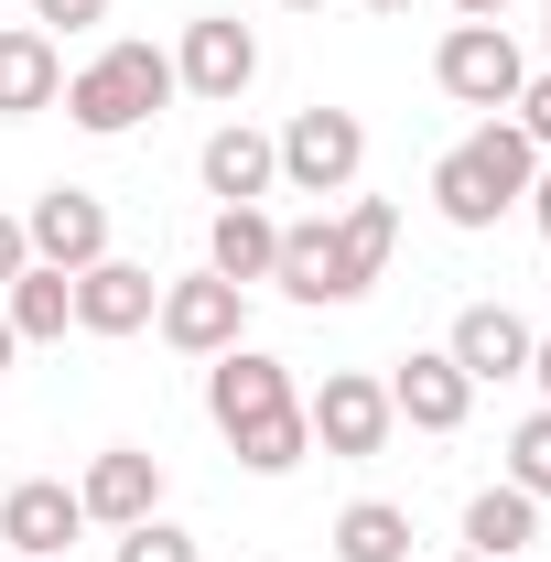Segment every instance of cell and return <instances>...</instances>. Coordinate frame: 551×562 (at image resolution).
<instances>
[{"mask_svg": "<svg viewBox=\"0 0 551 562\" xmlns=\"http://www.w3.org/2000/svg\"><path fill=\"white\" fill-rule=\"evenodd\" d=\"M530 173H541L530 131H519V120H486L476 140H454V151L432 162V206H443V227H497V216L530 195Z\"/></svg>", "mask_w": 551, "mask_h": 562, "instance_id": "obj_1", "label": "cell"}, {"mask_svg": "<svg viewBox=\"0 0 551 562\" xmlns=\"http://www.w3.org/2000/svg\"><path fill=\"white\" fill-rule=\"evenodd\" d=\"M162 98H173V55H162V44H109L98 66L66 76V98H55V109H66L87 140H120V131H140Z\"/></svg>", "mask_w": 551, "mask_h": 562, "instance_id": "obj_2", "label": "cell"}, {"mask_svg": "<svg viewBox=\"0 0 551 562\" xmlns=\"http://www.w3.org/2000/svg\"><path fill=\"white\" fill-rule=\"evenodd\" d=\"M432 87H443L454 109H486V120H508V98L530 87V55L508 44V22H454V33L432 44Z\"/></svg>", "mask_w": 551, "mask_h": 562, "instance_id": "obj_3", "label": "cell"}, {"mask_svg": "<svg viewBox=\"0 0 551 562\" xmlns=\"http://www.w3.org/2000/svg\"><path fill=\"white\" fill-rule=\"evenodd\" d=\"M357 162H368V120L357 109H292V131H281V184L292 195H346Z\"/></svg>", "mask_w": 551, "mask_h": 562, "instance_id": "obj_4", "label": "cell"}, {"mask_svg": "<svg viewBox=\"0 0 551 562\" xmlns=\"http://www.w3.org/2000/svg\"><path fill=\"white\" fill-rule=\"evenodd\" d=\"M151 325H162V347H184V357H227V347H249V292L238 281H162V303H151Z\"/></svg>", "mask_w": 551, "mask_h": 562, "instance_id": "obj_5", "label": "cell"}, {"mask_svg": "<svg viewBox=\"0 0 551 562\" xmlns=\"http://www.w3.org/2000/svg\"><path fill=\"white\" fill-rule=\"evenodd\" d=\"M249 76H260V33H249L238 11H206V22H184L173 87H195L206 109H238V98H249Z\"/></svg>", "mask_w": 551, "mask_h": 562, "instance_id": "obj_6", "label": "cell"}, {"mask_svg": "<svg viewBox=\"0 0 551 562\" xmlns=\"http://www.w3.org/2000/svg\"><path fill=\"white\" fill-rule=\"evenodd\" d=\"M303 422H314L325 454H379L401 412H390V379H368V368H325V390L303 401Z\"/></svg>", "mask_w": 551, "mask_h": 562, "instance_id": "obj_7", "label": "cell"}, {"mask_svg": "<svg viewBox=\"0 0 551 562\" xmlns=\"http://www.w3.org/2000/svg\"><path fill=\"white\" fill-rule=\"evenodd\" d=\"M22 238H33L44 271H87V260H109V206L87 184H44L33 216H22Z\"/></svg>", "mask_w": 551, "mask_h": 562, "instance_id": "obj_8", "label": "cell"}, {"mask_svg": "<svg viewBox=\"0 0 551 562\" xmlns=\"http://www.w3.org/2000/svg\"><path fill=\"white\" fill-rule=\"evenodd\" d=\"M76 508H87V519H109V530H140V519L162 508V454H140V443H109V454H87V476H76Z\"/></svg>", "mask_w": 551, "mask_h": 562, "instance_id": "obj_9", "label": "cell"}, {"mask_svg": "<svg viewBox=\"0 0 551 562\" xmlns=\"http://www.w3.org/2000/svg\"><path fill=\"white\" fill-rule=\"evenodd\" d=\"M390 412L412 422V432H465V412H476V379H465L443 347H412L401 368H390Z\"/></svg>", "mask_w": 551, "mask_h": 562, "instance_id": "obj_10", "label": "cell"}, {"mask_svg": "<svg viewBox=\"0 0 551 562\" xmlns=\"http://www.w3.org/2000/svg\"><path fill=\"white\" fill-rule=\"evenodd\" d=\"M281 401H303V390H292V368H281L271 347H227V357H206V412H216V432H238V422L281 412Z\"/></svg>", "mask_w": 551, "mask_h": 562, "instance_id": "obj_11", "label": "cell"}, {"mask_svg": "<svg viewBox=\"0 0 551 562\" xmlns=\"http://www.w3.org/2000/svg\"><path fill=\"white\" fill-rule=\"evenodd\" d=\"M151 303H162V281L140 260H87L76 271V336H140Z\"/></svg>", "mask_w": 551, "mask_h": 562, "instance_id": "obj_12", "label": "cell"}, {"mask_svg": "<svg viewBox=\"0 0 551 562\" xmlns=\"http://www.w3.org/2000/svg\"><path fill=\"white\" fill-rule=\"evenodd\" d=\"M76 530H87V508H76L66 476H22V487L0 497V541H11L22 562H55Z\"/></svg>", "mask_w": 551, "mask_h": 562, "instance_id": "obj_13", "label": "cell"}, {"mask_svg": "<svg viewBox=\"0 0 551 562\" xmlns=\"http://www.w3.org/2000/svg\"><path fill=\"white\" fill-rule=\"evenodd\" d=\"M195 173H206L216 206H260V195L281 184V140H271V131H249V120H227V131H206Z\"/></svg>", "mask_w": 551, "mask_h": 562, "instance_id": "obj_14", "label": "cell"}, {"mask_svg": "<svg viewBox=\"0 0 551 562\" xmlns=\"http://www.w3.org/2000/svg\"><path fill=\"white\" fill-rule=\"evenodd\" d=\"M443 357H454L476 390H486V379H530V325H519L508 303H465L454 336H443Z\"/></svg>", "mask_w": 551, "mask_h": 562, "instance_id": "obj_15", "label": "cell"}, {"mask_svg": "<svg viewBox=\"0 0 551 562\" xmlns=\"http://www.w3.org/2000/svg\"><path fill=\"white\" fill-rule=\"evenodd\" d=\"M55 98H66L55 33H44V22H11V33H0V120H44Z\"/></svg>", "mask_w": 551, "mask_h": 562, "instance_id": "obj_16", "label": "cell"}, {"mask_svg": "<svg viewBox=\"0 0 551 562\" xmlns=\"http://www.w3.org/2000/svg\"><path fill=\"white\" fill-rule=\"evenodd\" d=\"M271 281L292 292V303H357V281H346V260H336V216H303V227H281Z\"/></svg>", "mask_w": 551, "mask_h": 562, "instance_id": "obj_17", "label": "cell"}, {"mask_svg": "<svg viewBox=\"0 0 551 562\" xmlns=\"http://www.w3.org/2000/svg\"><path fill=\"white\" fill-rule=\"evenodd\" d=\"M271 260H281V216L271 206H216V227H206V271L216 281H271Z\"/></svg>", "mask_w": 551, "mask_h": 562, "instance_id": "obj_18", "label": "cell"}, {"mask_svg": "<svg viewBox=\"0 0 551 562\" xmlns=\"http://www.w3.org/2000/svg\"><path fill=\"white\" fill-rule=\"evenodd\" d=\"M530 541H541V497H519L508 476L465 497V552H486V562H519Z\"/></svg>", "mask_w": 551, "mask_h": 562, "instance_id": "obj_19", "label": "cell"}, {"mask_svg": "<svg viewBox=\"0 0 551 562\" xmlns=\"http://www.w3.org/2000/svg\"><path fill=\"white\" fill-rule=\"evenodd\" d=\"M0 314H11V336H22V347H66V325H76V271H44V260H33V271L0 292Z\"/></svg>", "mask_w": 551, "mask_h": 562, "instance_id": "obj_20", "label": "cell"}, {"mask_svg": "<svg viewBox=\"0 0 551 562\" xmlns=\"http://www.w3.org/2000/svg\"><path fill=\"white\" fill-rule=\"evenodd\" d=\"M390 249H401V206H390V195H346V206H336V260H346V281L368 292V281L390 271Z\"/></svg>", "mask_w": 551, "mask_h": 562, "instance_id": "obj_21", "label": "cell"}, {"mask_svg": "<svg viewBox=\"0 0 551 562\" xmlns=\"http://www.w3.org/2000/svg\"><path fill=\"white\" fill-rule=\"evenodd\" d=\"M227 454H238L249 476H292V465L314 454V422H303V401H281V412H260V422H238V432H227Z\"/></svg>", "mask_w": 551, "mask_h": 562, "instance_id": "obj_22", "label": "cell"}, {"mask_svg": "<svg viewBox=\"0 0 551 562\" xmlns=\"http://www.w3.org/2000/svg\"><path fill=\"white\" fill-rule=\"evenodd\" d=\"M336 562H412V508L357 497V508L336 519Z\"/></svg>", "mask_w": 551, "mask_h": 562, "instance_id": "obj_23", "label": "cell"}, {"mask_svg": "<svg viewBox=\"0 0 551 562\" xmlns=\"http://www.w3.org/2000/svg\"><path fill=\"white\" fill-rule=\"evenodd\" d=\"M508 487L551 508V412H530L519 432H508Z\"/></svg>", "mask_w": 551, "mask_h": 562, "instance_id": "obj_24", "label": "cell"}, {"mask_svg": "<svg viewBox=\"0 0 551 562\" xmlns=\"http://www.w3.org/2000/svg\"><path fill=\"white\" fill-rule=\"evenodd\" d=\"M120 562H195V530H173V519L151 508L140 530H120Z\"/></svg>", "mask_w": 551, "mask_h": 562, "instance_id": "obj_25", "label": "cell"}, {"mask_svg": "<svg viewBox=\"0 0 551 562\" xmlns=\"http://www.w3.org/2000/svg\"><path fill=\"white\" fill-rule=\"evenodd\" d=\"M508 120H519V131H530V151H551V66L530 76V87H519V98H508Z\"/></svg>", "mask_w": 551, "mask_h": 562, "instance_id": "obj_26", "label": "cell"}, {"mask_svg": "<svg viewBox=\"0 0 551 562\" xmlns=\"http://www.w3.org/2000/svg\"><path fill=\"white\" fill-rule=\"evenodd\" d=\"M33 22H44V33H98L109 0H33Z\"/></svg>", "mask_w": 551, "mask_h": 562, "instance_id": "obj_27", "label": "cell"}, {"mask_svg": "<svg viewBox=\"0 0 551 562\" xmlns=\"http://www.w3.org/2000/svg\"><path fill=\"white\" fill-rule=\"evenodd\" d=\"M33 271V238H22V216H0V292Z\"/></svg>", "mask_w": 551, "mask_h": 562, "instance_id": "obj_28", "label": "cell"}, {"mask_svg": "<svg viewBox=\"0 0 551 562\" xmlns=\"http://www.w3.org/2000/svg\"><path fill=\"white\" fill-rule=\"evenodd\" d=\"M519 206H530V227H541V238H551V162H541V173H530V195H519Z\"/></svg>", "mask_w": 551, "mask_h": 562, "instance_id": "obj_29", "label": "cell"}, {"mask_svg": "<svg viewBox=\"0 0 551 562\" xmlns=\"http://www.w3.org/2000/svg\"><path fill=\"white\" fill-rule=\"evenodd\" d=\"M530 379H541V412H551V336H530Z\"/></svg>", "mask_w": 551, "mask_h": 562, "instance_id": "obj_30", "label": "cell"}, {"mask_svg": "<svg viewBox=\"0 0 551 562\" xmlns=\"http://www.w3.org/2000/svg\"><path fill=\"white\" fill-rule=\"evenodd\" d=\"M497 11H508V0H454V22H497Z\"/></svg>", "mask_w": 551, "mask_h": 562, "instance_id": "obj_31", "label": "cell"}, {"mask_svg": "<svg viewBox=\"0 0 551 562\" xmlns=\"http://www.w3.org/2000/svg\"><path fill=\"white\" fill-rule=\"evenodd\" d=\"M11 357H22V336H11V314H0V368H11Z\"/></svg>", "mask_w": 551, "mask_h": 562, "instance_id": "obj_32", "label": "cell"}, {"mask_svg": "<svg viewBox=\"0 0 551 562\" xmlns=\"http://www.w3.org/2000/svg\"><path fill=\"white\" fill-rule=\"evenodd\" d=\"M281 11H325V0H281Z\"/></svg>", "mask_w": 551, "mask_h": 562, "instance_id": "obj_33", "label": "cell"}, {"mask_svg": "<svg viewBox=\"0 0 551 562\" xmlns=\"http://www.w3.org/2000/svg\"><path fill=\"white\" fill-rule=\"evenodd\" d=\"M368 11H412V0H368Z\"/></svg>", "mask_w": 551, "mask_h": 562, "instance_id": "obj_34", "label": "cell"}, {"mask_svg": "<svg viewBox=\"0 0 551 562\" xmlns=\"http://www.w3.org/2000/svg\"><path fill=\"white\" fill-rule=\"evenodd\" d=\"M541 55H551V11H541Z\"/></svg>", "mask_w": 551, "mask_h": 562, "instance_id": "obj_35", "label": "cell"}, {"mask_svg": "<svg viewBox=\"0 0 551 562\" xmlns=\"http://www.w3.org/2000/svg\"><path fill=\"white\" fill-rule=\"evenodd\" d=\"M454 562H486V552H454Z\"/></svg>", "mask_w": 551, "mask_h": 562, "instance_id": "obj_36", "label": "cell"}, {"mask_svg": "<svg viewBox=\"0 0 551 562\" xmlns=\"http://www.w3.org/2000/svg\"><path fill=\"white\" fill-rule=\"evenodd\" d=\"M0 562H22V552H0Z\"/></svg>", "mask_w": 551, "mask_h": 562, "instance_id": "obj_37", "label": "cell"}]
</instances>
